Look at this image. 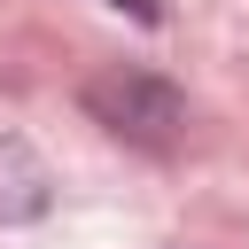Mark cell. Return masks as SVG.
Returning <instances> with one entry per match:
<instances>
[{
	"label": "cell",
	"mask_w": 249,
	"mask_h": 249,
	"mask_svg": "<svg viewBox=\"0 0 249 249\" xmlns=\"http://www.w3.org/2000/svg\"><path fill=\"white\" fill-rule=\"evenodd\" d=\"M86 109L117 132V140H140V148H171L179 124H187V101L163 86V78H140V70H109L86 86Z\"/></svg>",
	"instance_id": "6da1fadb"
},
{
	"label": "cell",
	"mask_w": 249,
	"mask_h": 249,
	"mask_svg": "<svg viewBox=\"0 0 249 249\" xmlns=\"http://www.w3.org/2000/svg\"><path fill=\"white\" fill-rule=\"evenodd\" d=\"M47 163H39V148L31 140H0V226H31L39 210H47Z\"/></svg>",
	"instance_id": "7a4b0ae2"
},
{
	"label": "cell",
	"mask_w": 249,
	"mask_h": 249,
	"mask_svg": "<svg viewBox=\"0 0 249 249\" xmlns=\"http://www.w3.org/2000/svg\"><path fill=\"white\" fill-rule=\"evenodd\" d=\"M117 8H124V16H140V23H156V16H163L156 0H117Z\"/></svg>",
	"instance_id": "3957f363"
}]
</instances>
